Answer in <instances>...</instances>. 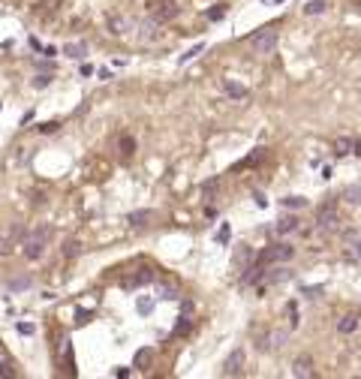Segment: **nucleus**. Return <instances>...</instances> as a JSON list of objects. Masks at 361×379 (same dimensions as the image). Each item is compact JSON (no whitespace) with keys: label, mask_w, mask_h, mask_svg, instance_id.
Instances as JSON below:
<instances>
[{"label":"nucleus","mask_w":361,"mask_h":379,"mask_svg":"<svg viewBox=\"0 0 361 379\" xmlns=\"http://www.w3.org/2000/svg\"><path fill=\"white\" fill-rule=\"evenodd\" d=\"M48 241H51V226H36V229H33L30 235H24V241H21L24 256H27L30 262H33V259H40V256L45 253Z\"/></svg>","instance_id":"obj_1"},{"label":"nucleus","mask_w":361,"mask_h":379,"mask_svg":"<svg viewBox=\"0 0 361 379\" xmlns=\"http://www.w3.org/2000/svg\"><path fill=\"white\" fill-rule=\"evenodd\" d=\"M250 46L256 54H271L277 48V27H262L259 33L250 36Z\"/></svg>","instance_id":"obj_2"},{"label":"nucleus","mask_w":361,"mask_h":379,"mask_svg":"<svg viewBox=\"0 0 361 379\" xmlns=\"http://www.w3.org/2000/svg\"><path fill=\"white\" fill-rule=\"evenodd\" d=\"M316 226H319V229H325V232L337 229V208H334V202H328V205L319 208V214H316Z\"/></svg>","instance_id":"obj_3"},{"label":"nucleus","mask_w":361,"mask_h":379,"mask_svg":"<svg viewBox=\"0 0 361 379\" xmlns=\"http://www.w3.org/2000/svg\"><path fill=\"white\" fill-rule=\"evenodd\" d=\"M244 361H247L244 349H232V355H229V358H226V364H223V376H238V373H241V367H244Z\"/></svg>","instance_id":"obj_4"},{"label":"nucleus","mask_w":361,"mask_h":379,"mask_svg":"<svg viewBox=\"0 0 361 379\" xmlns=\"http://www.w3.org/2000/svg\"><path fill=\"white\" fill-rule=\"evenodd\" d=\"M250 265H253V250H250L247 244H241V247L235 250V274L250 271Z\"/></svg>","instance_id":"obj_5"},{"label":"nucleus","mask_w":361,"mask_h":379,"mask_svg":"<svg viewBox=\"0 0 361 379\" xmlns=\"http://www.w3.org/2000/svg\"><path fill=\"white\" fill-rule=\"evenodd\" d=\"M292 373H295V376H304V379L316 376V370H313V361H310V355H298V358H295V364H292Z\"/></svg>","instance_id":"obj_6"},{"label":"nucleus","mask_w":361,"mask_h":379,"mask_svg":"<svg viewBox=\"0 0 361 379\" xmlns=\"http://www.w3.org/2000/svg\"><path fill=\"white\" fill-rule=\"evenodd\" d=\"M175 15H178V6L172 3V0H163V6L154 9V21H157V24H160V21H172Z\"/></svg>","instance_id":"obj_7"},{"label":"nucleus","mask_w":361,"mask_h":379,"mask_svg":"<svg viewBox=\"0 0 361 379\" xmlns=\"http://www.w3.org/2000/svg\"><path fill=\"white\" fill-rule=\"evenodd\" d=\"M151 361H154V349H151V346H144V349H138V352H135L133 367H138V370H148V367H151Z\"/></svg>","instance_id":"obj_8"},{"label":"nucleus","mask_w":361,"mask_h":379,"mask_svg":"<svg viewBox=\"0 0 361 379\" xmlns=\"http://www.w3.org/2000/svg\"><path fill=\"white\" fill-rule=\"evenodd\" d=\"M337 331H340V334H355V331H358V316H355V313H346V316H340V322H337Z\"/></svg>","instance_id":"obj_9"},{"label":"nucleus","mask_w":361,"mask_h":379,"mask_svg":"<svg viewBox=\"0 0 361 379\" xmlns=\"http://www.w3.org/2000/svg\"><path fill=\"white\" fill-rule=\"evenodd\" d=\"M298 232V220L295 217H280L277 220V235H292Z\"/></svg>","instance_id":"obj_10"},{"label":"nucleus","mask_w":361,"mask_h":379,"mask_svg":"<svg viewBox=\"0 0 361 379\" xmlns=\"http://www.w3.org/2000/svg\"><path fill=\"white\" fill-rule=\"evenodd\" d=\"M63 54L72 57V60H82V57L88 54V46H85V43H69V46H63Z\"/></svg>","instance_id":"obj_11"},{"label":"nucleus","mask_w":361,"mask_h":379,"mask_svg":"<svg viewBox=\"0 0 361 379\" xmlns=\"http://www.w3.org/2000/svg\"><path fill=\"white\" fill-rule=\"evenodd\" d=\"M144 283H154V268H141L135 277L127 280V286H144Z\"/></svg>","instance_id":"obj_12"},{"label":"nucleus","mask_w":361,"mask_h":379,"mask_svg":"<svg viewBox=\"0 0 361 379\" xmlns=\"http://www.w3.org/2000/svg\"><path fill=\"white\" fill-rule=\"evenodd\" d=\"M349 150H355V142H352V139H346V136H340V139L334 142V154H337V157H346Z\"/></svg>","instance_id":"obj_13"},{"label":"nucleus","mask_w":361,"mask_h":379,"mask_svg":"<svg viewBox=\"0 0 361 379\" xmlns=\"http://www.w3.org/2000/svg\"><path fill=\"white\" fill-rule=\"evenodd\" d=\"M265 277H268V283H286L289 277H292V271H289V268H271Z\"/></svg>","instance_id":"obj_14"},{"label":"nucleus","mask_w":361,"mask_h":379,"mask_svg":"<svg viewBox=\"0 0 361 379\" xmlns=\"http://www.w3.org/2000/svg\"><path fill=\"white\" fill-rule=\"evenodd\" d=\"M151 217H154L151 208H141V211H133V214H130V223H133V226H144Z\"/></svg>","instance_id":"obj_15"},{"label":"nucleus","mask_w":361,"mask_h":379,"mask_svg":"<svg viewBox=\"0 0 361 379\" xmlns=\"http://www.w3.org/2000/svg\"><path fill=\"white\" fill-rule=\"evenodd\" d=\"M286 340H289V331H271V334H268V343H271L274 349H283Z\"/></svg>","instance_id":"obj_16"},{"label":"nucleus","mask_w":361,"mask_h":379,"mask_svg":"<svg viewBox=\"0 0 361 379\" xmlns=\"http://www.w3.org/2000/svg\"><path fill=\"white\" fill-rule=\"evenodd\" d=\"M325 9H328V3H325V0H310V3L304 6V15H322Z\"/></svg>","instance_id":"obj_17"},{"label":"nucleus","mask_w":361,"mask_h":379,"mask_svg":"<svg viewBox=\"0 0 361 379\" xmlns=\"http://www.w3.org/2000/svg\"><path fill=\"white\" fill-rule=\"evenodd\" d=\"M118 147H121L124 157H130L133 150H135V139H133V136H121V139H118Z\"/></svg>","instance_id":"obj_18"},{"label":"nucleus","mask_w":361,"mask_h":379,"mask_svg":"<svg viewBox=\"0 0 361 379\" xmlns=\"http://www.w3.org/2000/svg\"><path fill=\"white\" fill-rule=\"evenodd\" d=\"M79 253H82V244H79L76 238H72V241H66V244H63V256H66V259H76Z\"/></svg>","instance_id":"obj_19"},{"label":"nucleus","mask_w":361,"mask_h":379,"mask_svg":"<svg viewBox=\"0 0 361 379\" xmlns=\"http://www.w3.org/2000/svg\"><path fill=\"white\" fill-rule=\"evenodd\" d=\"M226 94L235 96V99H244L247 96V88L244 85H235V82H226Z\"/></svg>","instance_id":"obj_20"},{"label":"nucleus","mask_w":361,"mask_h":379,"mask_svg":"<svg viewBox=\"0 0 361 379\" xmlns=\"http://www.w3.org/2000/svg\"><path fill=\"white\" fill-rule=\"evenodd\" d=\"M124 27H127V21H124L121 15H112V18H108V30H112L115 36H121V33H124Z\"/></svg>","instance_id":"obj_21"},{"label":"nucleus","mask_w":361,"mask_h":379,"mask_svg":"<svg viewBox=\"0 0 361 379\" xmlns=\"http://www.w3.org/2000/svg\"><path fill=\"white\" fill-rule=\"evenodd\" d=\"M24 289H30V277H15V280H9V292H24Z\"/></svg>","instance_id":"obj_22"},{"label":"nucleus","mask_w":361,"mask_h":379,"mask_svg":"<svg viewBox=\"0 0 361 379\" xmlns=\"http://www.w3.org/2000/svg\"><path fill=\"white\" fill-rule=\"evenodd\" d=\"M286 316H289V328L298 325V304H295V301H289V304H286Z\"/></svg>","instance_id":"obj_23"},{"label":"nucleus","mask_w":361,"mask_h":379,"mask_svg":"<svg viewBox=\"0 0 361 379\" xmlns=\"http://www.w3.org/2000/svg\"><path fill=\"white\" fill-rule=\"evenodd\" d=\"M346 202L361 205V187H358V184H355V187H346Z\"/></svg>","instance_id":"obj_24"},{"label":"nucleus","mask_w":361,"mask_h":379,"mask_svg":"<svg viewBox=\"0 0 361 379\" xmlns=\"http://www.w3.org/2000/svg\"><path fill=\"white\" fill-rule=\"evenodd\" d=\"M283 205L295 211V208H304V205H307V199H304V196H286V199H283Z\"/></svg>","instance_id":"obj_25"},{"label":"nucleus","mask_w":361,"mask_h":379,"mask_svg":"<svg viewBox=\"0 0 361 379\" xmlns=\"http://www.w3.org/2000/svg\"><path fill=\"white\" fill-rule=\"evenodd\" d=\"M190 328H193V313H184V319L178 322V328H175V331H178V334H187Z\"/></svg>","instance_id":"obj_26"},{"label":"nucleus","mask_w":361,"mask_h":379,"mask_svg":"<svg viewBox=\"0 0 361 379\" xmlns=\"http://www.w3.org/2000/svg\"><path fill=\"white\" fill-rule=\"evenodd\" d=\"M217 187H220V181H217V178H214V181H208V184H202V196H205V199H211V196L217 193Z\"/></svg>","instance_id":"obj_27"},{"label":"nucleus","mask_w":361,"mask_h":379,"mask_svg":"<svg viewBox=\"0 0 361 379\" xmlns=\"http://www.w3.org/2000/svg\"><path fill=\"white\" fill-rule=\"evenodd\" d=\"M30 85H33V88H48V85H51V75H48V72H40Z\"/></svg>","instance_id":"obj_28"},{"label":"nucleus","mask_w":361,"mask_h":379,"mask_svg":"<svg viewBox=\"0 0 361 379\" xmlns=\"http://www.w3.org/2000/svg\"><path fill=\"white\" fill-rule=\"evenodd\" d=\"M202 51H205V43H199V46H193V48H190L187 54H180V63H187V60H193V57H196V54H202Z\"/></svg>","instance_id":"obj_29"},{"label":"nucleus","mask_w":361,"mask_h":379,"mask_svg":"<svg viewBox=\"0 0 361 379\" xmlns=\"http://www.w3.org/2000/svg\"><path fill=\"white\" fill-rule=\"evenodd\" d=\"M262 157H265V147H256V150H253V154H250V157H247L241 166H253V163H259Z\"/></svg>","instance_id":"obj_30"},{"label":"nucleus","mask_w":361,"mask_h":379,"mask_svg":"<svg viewBox=\"0 0 361 379\" xmlns=\"http://www.w3.org/2000/svg\"><path fill=\"white\" fill-rule=\"evenodd\" d=\"M160 292H163V298H178V295H180V292H178V289H175L172 283H166V286H160Z\"/></svg>","instance_id":"obj_31"},{"label":"nucleus","mask_w":361,"mask_h":379,"mask_svg":"<svg viewBox=\"0 0 361 379\" xmlns=\"http://www.w3.org/2000/svg\"><path fill=\"white\" fill-rule=\"evenodd\" d=\"M151 310H154V301L151 298H141L138 301V313H151Z\"/></svg>","instance_id":"obj_32"},{"label":"nucleus","mask_w":361,"mask_h":379,"mask_svg":"<svg viewBox=\"0 0 361 379\" xmlns=\"http://www.w3.org/2000/svg\"><path fill=\"white\" fill-rule=\"evenodd\" d=\"M346 256H349V259H361V241H358V244H352V247L346 250Z\"/></svg>","instance_id":"obj_33"},{"label":"nucleus","mask_w":361,"mask_h":379,"mask_svg":"<svg viewBox=\"0 0 361 379\" xmlns=\"http://www.w3.org/2000/svg\"><path fill=\"white\" fill-rule=\"evenodd\" d=\"M223 15H226V9H223V6H217V9H211V12H208V18H211V21H220Z\"/></svg>","instance_id":"obj_34"},{"label":"nucleus","mask_w":361,"mask_h":379,"mask_svg":"<svg viewBox=\"0 0 361 379\" xmlns=\"http://www.w3.org/2000/svg\"><path fill=\"white\" fill-rule=\"evenodd\" d=\"M217 241H220V244H226V241H229V223L223 226V229H220V232H217Z\"/></svg>","instance_id":"obj_35"},{"label":"nucleus","mask_w":361,"mask_h":379,"mask_svg":"<svg viewBox=\"0 0 361 379\" xmlns=\"http://www.w3.org/2000/svg\"><path fill=\"white\" fill-rule=\"evenodd\" d=\"M54 130H57V121H48V124H43V127H40V133H45V136H48V133H54Z\"/></svg>","instance_id":"obj_36"},{"label":"nucleus","mask_w":361,"mask_h":379,"mask_svg":"<svg viewBox=\"0 0 361 379\" xmlns=\"http://www.w3.org/2000/svg\"><path fill=\"white\" fill-rule=\"evenodd\" d=\"M0 376H15V367L12 364H0Z\"/></svg>","instance_id":"obj_37"},{"label":"nucleus","mask_w":361,"mask_h":379,"mask_svg":"<svg viewBox=\"0 0 361 379\" xmlns=\"http://www.w3.org/2000/svg\"><path fill=\"white\" fill-rule=\"evenodd\" d=\"M301 292H304V295H310V298H316V295L322 292V286H310V289H301Z\"/></svg>","instance_id":"obj_38"},{"label":"nucleus","mask_w":361,"mask_h":379,"mask_svg":"<svg viewBox=\"0 0 361 379\" xmlns=\"http://www.w3.org/2000/svg\"><path fill=\"white\" fill-rule=\"evenodd\" d=\"M30 202H33V205H43V202H45V196H43V193H33V196H30Z\"/></svg>","instance_id":"obj_39"},{"label":"nucleus","mask_w":361,"mask_h":379,"mask_svg":"<svg viewBox=\"0 0 361 379\" xmlns=\"http://www.w3.org/2000/svg\"><path fill=\"white\" fill-rule=\"evenodd\" d=\"M256 205H259V208H265V205H268V199H265L262 193H256Z\"/></svg>","instance_id":"obj_40"},{"label":"nucleus","mask_w":361,"mask_h":379,"mask_svg":"<svg viewBox=\"0 0 361 379\" xmlns=\"http://www.w3.org/2000/svg\"><path fill=\"white\" fill-rule=\"evenodd\" d=\"M355 154L361 157V139H355Z\"/></svg>","instance_id":"obj_41"},{"label":"nucleus","mask_w":361,"mask_h":379,"mask_svg":"<svg viewBox=\"0 0 361 379\" xmlns=\"http://www.w3.org/2000/svg\"><path fill=\"white\" fill-rule=\"evenodd\" d=\"M262 3H283V0H262Z\"/></svg>","instance_id":"obj_42"}]
</instances>
